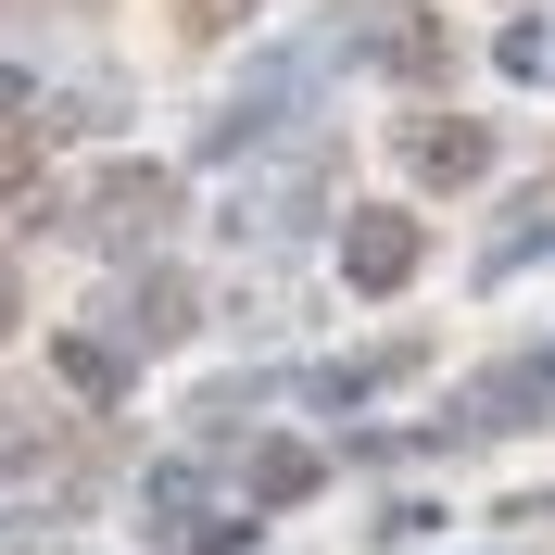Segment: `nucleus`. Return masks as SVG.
I'll return each instance as SVG.
<instances>
[{"instance_id": "f257e3e1", "label": "nucleus", "mask_w": 555, "mask_h": 555, "mask_svg": "<svg viewBox=\"0 0 555 555\" xmlns=\"http://www.w3.org/2000/svg\"><path fill=\"white\" fill-rule=\"evenodd\" d=\"M341 278H353V291H404V278H416V215H353Z\"/></svg>"}, {"instance_id": "f03ea898", "label": "nucleus", "mask_w": 555, "mask_h": 555, "mask_svg": "<svg viewBox=\"0 0 555 555\" xmlns=\"http://www.w3.org/2000/svg\"><path fill=\"white\" fill-rule=\"evenodd\" d=\"M404 152H416V177H429V190H467V177L492 165V139H480V127H454V114H442V127H416Z\"/></svg>"}, {"instance_id": "7ed1b4c3", "label": "nucleus", "mask_w": 555, "mask_h": 555, "mask_svg": "<svg viewBox=\"0 0 555 555\" xmlns=\"http://www.w3.org/2000/svg\"><path fill=\"white\" fill-rule=\"evenodd\" d=\"M102 241H139V228H152V215H165V177H102Z\"/></svg>"}, {"instance_id": "20e7f679", "label": "nucleus", "mask_w": 555, "mask_h": 555, "mask_svg": "<svg viewBox=\"0 0 555 555\" xmlns=\"http://www.w3.org/2000/svg\"><path fill=\"white\" fill-rule=\"evenodd\" d=\"M64 379H76V391H127V366H114L102 341H64Z\"/></svg>"}, {"instance_id": "39448f33", "label": "nucleus", "mask_w": 555, "mask_h": 555, "mask_svg": "<svg viewBox=\"0 0 555 555\" xmlns=\"http://www.w3.org/2000/svg\"><path fill=\"white\" fill-rule=\"evenodd\" d=\"M0 328H13V278H0Z\"/></svg>"}]
</instances>
